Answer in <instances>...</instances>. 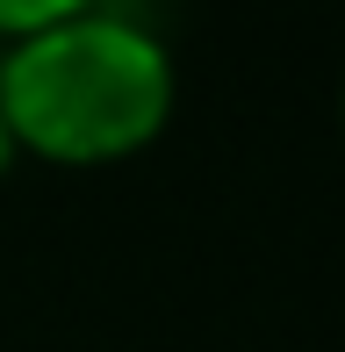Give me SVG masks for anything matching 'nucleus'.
<instances>
[{"mask_svg":"<svg viewBox=\"0 0 345 352\" xmlns=\"http://www.w3.org/2000/svg\"><path fill=\"white\" fill-rule=\"evenodd\" d=\"M172 116V58L115 8H72L58 29L0 51V122L14 151L101 166L151 144Z\"/></svg>","mask_w":345,"mask_h":352,"instance_id":"1","label":"nucleus"}]
</instances>
